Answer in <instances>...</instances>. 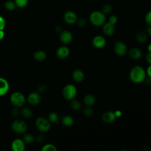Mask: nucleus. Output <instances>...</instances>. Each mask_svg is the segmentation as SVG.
Here are the masks:
<instances>
[{
	"label": "nucleus",
	"mask_w": 151,
	"mask_h": 151,
	"mask_svg": "<svg viewBox=\"0 0 151 151\" xmlns=\"http://www.w3.org/2000/svg\"><path fill=\"white\" fill-rule=\"evenodd\" d=\"M114 113H115V114H116V116L117 117H120V116L122 115V112H121L120 110H117V111H116L114 112Z\"/></svg>",
	"instance_id": "nucleus-43"
},
{
	"label": "nucleus",
	"mask_w": 151,
	"mask_h": 151,
	"mask_svg": "<svg viewBox=\"0 0 151 151\" xmlns=\"http://www.w3.org/2000/svg\"><path fill=\"white\" fill-rule=\"evenodd\" d=\"M45 90V86L44 84H41V85L38 86V91L39 92L42 93V92L44 91Z\"/></svg>",
	"instance_id": "nucleus-37"
},
{
	"label": "nucleus",
	"mask_w": 151,
	"mask_h": 151,
	"mask_svg": "<svg viewBox=\"0 0 151 151\" xmlns=\"http://www.w3.org/2000/svg\"><path fill=\"white\" fill-rule=\"evenodd\" d=\"M146 72V74L149 76V77H150V78H151V65H150L147 67V68Z\"/></svg>",
	"instance_id": "nucleus-39"
},
{
	"label": "nucleus",
	"mask_w": 151,
	"mask_h": 151,
	"mask_svg": "<svg viewBox=\"0 0 151 151\" xmlns=\"http://www.w3.org/2000/svg\"><path fill=\"white\" fill-rule=\"evenodd\" d=\"M70 106L73 110L78 111V110H80V109L81 107V104L78 100H74V99L71 100Z\"/></svg>",
	"instance_id": "nucleus-23"
},
{
	"label": "nucleus",
	"mask_w": 151,
	"mask_h": 151,
	"mask_svg": "<svg viewBox=\"0 0 151 151\" xmlns=\"http://www.w3.org/2000/svg\"><path fill=\"white\" fill-rule=\"evenodd\" d=\"M27 101L31 105H37L41 101V96L37 92L31 93L27 97Z\"/></svg>",
	"instance_id": "nucleus-15"
},
{
	"label": "nucleus",
	"mask_w": 151,
	"mask_h": 151,
	"mask_svg": "<svg viewBox=\"0 0 151 151\" xmlns=\"http://www.w3.org/2000/svg\"><path fill=\"white\" fill-rule=\"evenodd\" d=\"M102 30L105 35L111 36L114 34L115 31L114 25L110 24L108 21H106L102 25Z\"/></svg>",
	"instance_id": "nucleus-14"
},
{
	"label": "nucleus",
	"mask_w": 151,
	"mask_h": 151,
	"mask_svg": "<svg viewBox=\"0 0 151 151\" xmlns=\"http://www.w3.org/2000/svg\"><path fill=\"white\" fill-rule=\"evenodd\" d=\"M147 50L149 52H151V43H150L147 46Z\"/></svg>",
	"instance_id": "nucleus-46"
},
{
	"label": "nucleus",
	"mask_w": 151,
	"mask_h": 151,
	"mask_svg": "<svg viewBox=\"0 0 151 151\" xmlns=\"http://www.w3.org/2000/svg\"><path fill=\"white\" fill-rule=\"evenodd\" d=\"M146 32L147 33L150 35L151 36V25L150 26H148L147 29H146Z\"/></svg>",
	"instance_id": "nucleus-42"
},
{
	"label": "nucleus",
	"mask_w": 151,
	"mask_h": 151,
	"mask_svg": "<svg viewBox=\"0 0 151 151\" xmlns=\"http://www.w3.org/2000/svg\"><path fill=\"white\" fill-rule=\"evenodd\" d=\"M114 51L117 55L122 57L127 54V47L124 42L117 41L114 44Z\"/></svg>",
	"instance_id": "nucleus-7"
},
{
	"label": "nucleus",
	"mask_w": 151,
	"mask_h": 151,
	"mask_svg": "<svg viewBox=\"0 0 151 151\" xmlns=\"http://www.w3.org/2000/svg\"><path fill=\"white\" fill-rule=\"evenodd\" d=\"M83 114L87 117H90L93 114V110L90 106H87L84 109Z\"/></svg>",
	"instance_id": "nucleus-31"
},
{
	"label": "nucleus",
	"mask_w": 151,
	"mask_h": 151,
	"mask_svg": "<svg viewBox=\"0 0 151 151\" xmlns=\"http://www.w3.org/2000/svg\"><path fill=\"white\" fill-rule=\"evenodd\" d=\"M146 61L148 64H149L150 65H151V52H149L146 56Z\"/></svg>",
	"instance_id": "nucleus-36"
},
{
	"label": "nucleus",
	"mask_w": 151,
	"mask_h": 151,
	"mask_svg": "<svg viewBox=\"0 0 151 151\" xmlns=\"http://www.w3.org/2000/svg\"><path fill=\"white\" fill-rule=\"evenodd\" d=\"M16 6L18 8H24L28 4V0H14Z\"/></svg>",
	"instance_id": "nucleus-30"
},
{
	"label": "nucleus",
	"mask_w": 151,
	"mask_h": 151,
	"mask_svg": "<svg viewBox=\"0 0 151 151\" xmlns=\"http://www.w3.org/2000/svg\"><path fill=\"white\" fill-rule=\"evenodd\" d=\"M72 78L74 81L80 83L83 81L84 78V72L80 69H76L72 73Z\"/></svg>",
	"instance_id": "nucleus-18"
},
{
	"label": "nucleus",
	"mask_w": 151,
	"mask_h": 151,
	"mask_svg": "<svg viewBox=\"0 0 151 151\" xmlns=\"http://www.w3.org/2000/svg\"><path fill=\"white\" fill-rule=\"evenodd\" d=\"M55 29H56V31H57V32H61L62 31V28H61V27L60 26V25L57 26Z\"/></svg>",
	"instance_id": "nucleus-44"
},
{
	"label": "nucleus",
	"mask_w": 151,
	"mask_h": 151,
	"mask_svg": "<svg viewBox=\"0 0 151 151\" xmlns=\"http://www.w3.org/2000/svg\"><path fill=\"white\" fill-rule=\"evenodd\" d=\"M76 24L80 27H84L85 26H86V25L87 24V20L85 18H78Z\"/></svg>",
	"instance_id": "nucleus-33"
},
{
	"label": "nucleus",
	"mask_w": 151,
	"mask_h": 151,
	"mask_svg": "<svg viewBox=\"0 0 151 151\" xmlns=\"http://www.w3.org/2000/svg\"><path fill=\"white\" fill-rule=\"evenodd\" d=\"M146 72L140 65L133 66L129 72V78L130 80L136 84L143 82L146 78Z\"/></svg>",
	"instance_id": "nucleus-1"
},
{
	"label": "nucleus",
	"mask_w": 151,
	"mask_h": 151,
	"mask_svg": "<svg viewBox=\"0 0 151 151\" xmlns=\"http://www.w3.org/2000/svg\"><path fill=\"white\" fill-rule=\"evenodd\" d=\"M5 36V32L4 31V29H0V40H2L4 38Z\"/></svg>",
	"instance_id": "nucleus-40"
},
{
	"label": "nucleus",
	"mask_w": 151,
	"mask_h": 151,
	"mask_svg": "<svg viewBox=\"0 0 151 151\" xmlns=\"http://www.w3.org/2000/svg\"><path fill=\"white\" fill-rule=\"evenodd\" d=\"M89 21L95 27L102 26L106 21V17L101 11H94L89 15Z\"/></svg>",
	"instance_id": "nucleus-2"
},
{
	"label": "nucleus",
	"mask_w": 151,
	"mask_h": 151,
	"mask_svg": "<svg viewBox=\"0 0 151 151\" xmlns=\"http://www.w3.org/2000/svg\"><path fill=\"white\" fill-rule=\"evenodd\" d=\"M19 110L18 109V107H16V108H15V109H13V110H12V115L14 116H17L18 114H19Z\"/></svg>",
	"instance_id": "nucleus-38"
},
{
	"label": "nucleus",
	"mask_w": 151,
	"mask_h": 151,
	"mask_svg": "<svg viewBox=\"0 0 151 151\" xmlns=\"http://www.w3.org/2000/svg\"><path fill=\"white\" fill-rule=\"evenodd\" d=\"M47 57L46 53L42 50H38L34 54V58L38 61H42Z\"/></svg>",
	"instance_id": "nucleus-20"
},
{
	"label": "nucleus",
	"mask_w": 151,
	"mask_h": 151,
	"mask_svg": "<svg viewBox=\"0 0 151 151\" xmlns=\"http://www.w3.org/2000/svg\"><path fill=\"white\" fill-rule=\"evenodd\" d=\"M63 19L65 23L69 25L76 24L78 19V17L76 12L73 11H67L63 15Z\"/></svg>",
	"instance_id": "nucleus-8"
},
{
	"label": "nucleus",
	"mask_w": 151,
	"mask_h": 151,
	"mask_svg": "<svg viewBox=\"0 0 151 151\" xmlns=\"http://www.w3.org/2000/svg\"><path fill=\"white\" fill-rule=\"evenodd\" d=\"M83 102L86 106L91 107L95 104L96 97L92 94H87L84 96L83 99Z\"/></svg>",
	"instance_id": "nucleus-19"
},
{
	"label": "nucleus",
	"mask_w": 151,
	"mask_h": 151,
	"mask_svg": "<svg viewBox=\"0 0 151 151\" xmlns=\"http://www.w3.org/2000/svg\"><path fill=\"white\" fill-rule=\"evenodd\" d=\"M48 120L50 122L52 123H57L58 122V116L55 112H51L48 114Z\"/></svg>",
	"instance_id": "nucleus-27"
},
{
	"label": "nucleus",
	"mask_w": 151,
	"mask_h": 151,
	"mask_svg": "<svg viewBox=\"0 0 151 151\" xmlns=\"http://www.w3.org/2000/svg\"><path fill=\"white\" fill-rule=\"evenodd\" d=\"M130 57L133 60H139L142 57V52L141 50L137 47H133L128 51Z\"/></svg>",
	"instance_id": "nucleus-17"
},
{
	"label": "nucleus",
	"mask_w": 151,
	"mask_h": 151,
	"mask_svg": "<svg viewBox=\"0 0 151 151\" xmlns=\"http://www.w3.org/2000/svg\"><path fill=\"white\" fill-rule=\"evenodd\" d=\"M44 140V138H43V136L42 135H40L37 137V141L38 142H42Z\"/></svg>",
	"instance_id": "nucleus-41"
},
{
	"label": "nucleus",
	"mask_w": 151,
	"mask_h": 151,
	"mask_svg": "<svg viewBox=\"0 0 151 151\" xmlns=\"http://www.w3.org/2000/svg\"><path fill=\"white\" fill-rule=\"evenodd\" d=\"M117 21H118L117 17L115 15H110L109 17V19H108V22H110V24H111L113 25H114L117 22Z\"/></svg>",
	"instance_id": "nucleus-34"
},
{
	"label": "nucleus",
	"mask_w": 151,
	"mask_h": 151,
	"mask_svg": "<svg viewBox=\"0 0 151 151\" xmlns=\"http://www.w3.org/2000/svg\"><path fill=\"white\" fill-rule=\"evenodd\" d=\"M9 83L6 79L0 77V96L5 95L9 90Z\"/></svg>",
	"instance_id": "nucleus-16"
},
{
	"label": "nucleus",
	"mask_w": 151,
	"mask_h": 151,
	"mask_svg": "<svg viewBox=\"0 0 151 151\" xmlns=\"http://www.w3.org/2000/svg\"><path fill=\"white\" fill-rule=\"evenodd\" d=\"M145 22L147 26L151 25V10L149 11L145 16Z\"/></svg>",
	"instance_id": "nucleus-32"
},
{
	"label": "nucleus",
	"mask_w": 151,
	"mask_h": 151,
	"mask_svg": "<svg viewBox=\"0 0 151 151\" xmlns=\"http://www.w3.org/2000/svg\"><path fill=\"white\" fill-rule=\"evenodd\" d=\"M10 100L14 106L17 107H21L25 104L26 99L21 93L15 91L11 94Z\"/></svg>",
	"instance_id": "nucleus-4"
},
{
	"label": "nucleus",
	"mask_w": 151,
	"mask_h": 151,
	"mask_svg": "<svg viewBox=\"0 0 151 151\" xmlns=\"http://www.w3.org/2000/svg\"><path fill=\"white\" fill-rule=\"evenodd\" d=\"M145 80H146V82L147 84H151V78L150 77H149V78H147V79L145 78Z\"/></svg>",
	"instance_id": "nucleus-45"
},
{
	"label": "nucleus",
	"mask_w": 151,
	"mask_h": 151,
	"mask_svg": "<svg viewBox=\"0 0 151 151\" xmlns=\"http://www.w3.org/2000/svg\"><path fill=\"white\" fill-rule=\"evenodd\" d=\"M70 49L68 48V47L65 45L58 47L56 51V55L58 58L61 59H64L68 57L70 55Z\"/></svg>",
	"instance_id": "nucleus-13"
},
{
	"label": "nucleus",
	"mask_w": 151,
	"mask_h": 151,
	"mask_svg": "<svg viewBox=\"0 0 151 151\" xmlns=\"http://www.w3.org/2000/svg\"><path fill=\"white\" fill-rule=\"evenodd\" d=\"M77 88L72 84H68L64 86L63 90V96L67 100H72L77 94Z\"/></svg>",
	"instance_id": "nucleus-3"
},
{
	"label": "nucleus",
	"mask_w": 151,
	"mask_h": 151,
	"mask_svg": "<svg viewBox=\"0 0 151 151\" xmlns=\"http://www.w3.org/2000/svg\"><path fill=\"white\" fill-rule=\"evenodd\" d=\"M21 113L25 118H30L32 115V110L28 107H24L21 111Z\"/></svg>",
	"instance_id": "nucleus-24"
},
{
	"label": "nucleus",
	"mask_w": 151,
	"mask_h": 151,
	"mask_svg": "<svg viewBox=\"0 0 151 151\" xmlns=\"http://www.w3.org/2000/svg\"><path fill=\"white\" fill-rule=\"evenodd\" d=\"M92 44L96 48L101 49L106 45V40L103 36L101 35H97L94 37L93 38Z\"/></svg>",
	"instance_id": "nucleus-9"
},
{
	"label": "nucleus",
	"mask_w": 151,
	"mask_h": 151,
	"mask_svg": "<svg viewBox=\"0 0 151 151\" xmlns=\"http://www.w3.org/2000/svg\"><path fill=\"white\" fill-rule=\"evenodd\" d=\"M112 11V6L111 5L109 4H106L103 5L101 7V11L104 13L105 15L109 14Z\"/></svg>",
	"instance_id": "nucleus-28"
},
{
	"label": "nucleus",
	"mask_w": 151,
	"mask_h": 151,
	"mask_svg": "<svg viewBox=\"0 0 151 151\" xmlns=\"http://www.w3.org/2000/svg\"><path fill=\"white\" fill-rule=\"evenodd\" d=\"M12 130L17 133H24L27 129V123L22 120H14L11 125Z\"/></svg>",
	"instance_id": "nucleus-6"
},
{
	"label": "nucleus",
	"mask_w": 151,
	"mask_h": 151,
	"mask_svg": "<svg viewBox=\"0 0 151 151\" xmlns=\"http://www.w3.org/2000/svg\"><path fill=\"white\" fill-rule=\"evenodd\" d=\"M60 41L64 44H68L70 43L73 38L72 33L68 30L62 31L59 36Z\"/></svg>",
	"instance_id": "nucleus-10"
},
{
	"label": "nucleus",
	"mask_w": 151,
	"mask_h": 151,
	"mask_svg": "<svg viewBox=\"0 0 151 151\" xmlns=\"http://www.w3.org/2000/svg\"><path fill=\"white\" fill-rule=\"evenodd\" d=\"M117 117L114 113V112L112 111H107L103 113V114L101 116V119L103 122L105 123H112L114 122Z\"/></svg>",
	"instance_id": "nucleus-11"
},
{
	"label": "nucleus",
	"mask_w": 151,
	"mask_h": 151,
	"mask_svg": "<svg viewBox=\"0 0 151 151\" xmlns=\"http://www.w3.org/2000/svg\"><path fill=\"white\" fill-rule=\"evenodd\" d=\"M4 6L8 11H13L14 9H15L16 7V5L14 1L8 0L5 2Z\"/></svg>",
	"instance_id": "nucleus-25"
},
{
	"label": "nucleus",
	"mask_w": 151,
	"mask_h": 151,
	"mask_svg": "<svg viewBox=\"0 0 151 151\" xmlns=\"http://www.w3.org/2000/svg\"><path fill=\"white\" fill-rule=\"evenodd\" d=\"M6 22L3 17L0 15V29H4L5 27Z\"/></svg>",
	"instance_id": "nucleus-35"
},
{
	"label": "nucleus",
	"mask_w": 151,
	"mask_h": 151,
	"mask_svg": "<svg viewBox=\"0 0 151 151\" xmlns=\"http://www.w3.org/2000/svg\"><path fill=\"white\" fill-rule=\"evenodd\" d=\"M34 136L31 133H26L24 135L23 140L25 143L31 144L34 142Z\"/></svg>",
	"instance_id": "nucleus-26"
},
{
	"label": "nucleus",
	"mask_w": 151,
	"mask_h": 151,
	"mask_svg": "<svg viewBox=\"0 0 151 151\" xmlns=\"http://www.w3.org/2000/svg\"><path fill=\"white\" fill-rule=\"evenodd\" d=\"M42 151H56L57 148L56 147L51 143H47L43 146L41 149Z\"/></svg>",
	"instance_id": "nucleus-29"
},
{
	"label": "nucleus",
	"mask_w": 151,
	"mask_h": 151,
	"mask_svg": "<svg viewBox=\"0 0 151 151\" xmlns=\"http://www.w3.org/2000/svg\"><path fill=\"white\" fill-rule=\"evenodd\" d=\"M11 149L13 151H23L25 149V142L22 139H15L11 143Z\"/></svg>",
	"instance_id": "nucleus-12"
},
{
	"label": "nucleus",
	"mask_w": 151,
	"mask_h": 151,
	"mask_svg": "<svg viewBox=\"0 0 151 151\" xmlns=\"http://www.w3.org/2000/svg\"><path fill=\"white\" fill-rule=\"evenodd\" d=\"M61 123L64 126L66 127H70L73 125L74 123V119L71 116L65 115L62 118Z\"/></svg>",
	"instance_id": "nucleus-22"
},
{
	"label": "nucleus",
	"mask_w": 151,
	"mask_h": 151,
	"mask_svg": "<svg viewBox=\"0 0 151 151\" xmlns=\"http://www.w3.org/2000/svg\"><path fill=\"white\" fill-rule=\"evenodd\" d=\"M136 40L139 42V43H144L146 41L147 39V34L142 31H139L136 34Z\"/></svg>",
	"instance_id": "nucleus-21"
},
{
	"label": "nucleus",
	"mask_w": 151,
	"mask_h": 151,
	"mask_svg": "<svg viewBox=\"0 0 151 151\" xmlns=\"http://www.w3.org/2000/svg\"><path fill=\"white\" fill-rule=\"evenodd\" d=\"M35 126L41 132H46L48 131L51 127L50 121L43 117H39L36 119Z\"/></svg>",
	"instance_id": "nucleus-5"
}]
</instances>
